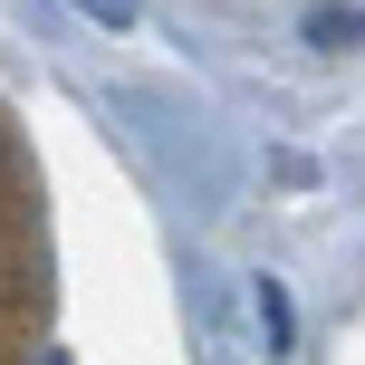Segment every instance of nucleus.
I'll return each mask as SVG.
<instances>
[{
  "instance_id": "1",
  "label": "nucleus",
  "mask_w": 365,
  "mask_h": 365,
  "mask_svg": "<svg viewBox=\"0 0 365 365\" xmlns=\"http://www.w3.org/2000/svg\"><path fill=\"white\" fill-rule=\"evenodd\" d=\"M58 259H48V182L0 96V365H48Z\"/></svg>"
}]
</instances>
